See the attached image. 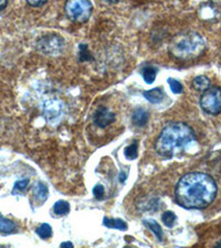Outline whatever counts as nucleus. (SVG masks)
<instances>
[{
  "instance_id": "8",
  "label": "nucleus",
  "mask_w": 221,
  "mask_h": 248,
  "mask_svg": "<svg viewBox=\"0 0 221 248\" xmlns=\"http://www.w3.org/2000/svg\"><path fill=\"white\" fill-rule=\"evenodd\" d=\"M115 121V115L106 107H101L95 111L94 124L100 128H106Z\"/></svg>"
},
{
  "instance_id": "26",
  "label": "nucleus",
  "mask_w": 221,
  "mask_h": 248,
  "mask_svg": "<svg viewBox=\"0 0 221 248\" xmlns=\"http://www.w3.org/2000/svg\"><path fill=\"white\" fill-rule=\"evenodd\" d=\"M8 5V0H0V11H2Z\"/></svg>"
},
{
  "instance_id": "21",
  "label": "nucleus",
  "mask_w": 221,
  "mask_h": 248,
  "mask_svg": "<svg viewBox=\"0 0 221 248\" xmlns=\"http://www.w3.org/2000/svg\"><path fill=\"white\" fill-rule=\"evenodd\" d=\"M168 84H170V89H171L172 93H174V94L183 93L184 86L179 81H177V79H175V78H168Z\"/></svg>"
},
{
  "instance_id": "11",
  "label": "nucleus",
  "mask_w": 221,
  "mask_h": 248,
  "mask_svg": "<svg viewBox=\"0 0 221 248\" xmlns=\"http://www.w3.org/2000/svg\"><path fill=\"white\" fill-rule=\"evenodd\" d=\"M143 224L145 225L148 230H150L153 234L156 236V238L158 239L159 242H163V238H164V232L162 230V227H160L159 224L155 221V219L153 218H147V219H144Z\"/></svg>"
},
{
  "instance_id": "27",
  "label": "nucleus",
  "mask_w": 221,
  "mask_h": 248,
  "mask_svg": "<svg viewBox=\"0 0 221 248\" xmlns=\"http://www.w3.org/2000/svg\"><path fill=\"white\" fill-rule=\"evenodd\" d=\"M66 246H68V247H73V244L70 243V242H64V243L61 244V247H66Z\"/></svg>"
},
{
  "instance_id": "18",
  "label": "nucleus",
  "mask_w": 221,
  "mask_h": 248,
  "mask_svg": "<svg viewBox=\"0 0 221 248\" xmlns=\"http://www.w3.org/2000/svg\"><path fill=\"white\" fill-rule=\"evenodd\" d=\"M124 155H125V157L127 159H130V160H134V159L137 158V155H138L137 143L133 142L132 145L126 147L125 150H124Z\"/></svg>"
},
{
  "instance_id": "10",
  "label": "nucleus",
  "mask_w": 221,
  "mask_h": 248,
  "mask_svg": "<svg viewBox=\"0 0 221 248\" xmlns=\"http://www.w3.org/2000/svg\"><path fill=\"white\" fill-rule=\"evenodd\" d=\"M144 97H145L148 102H151L152 104H159L163 102V99L165 98V92L163 91L162 87H155V89L150 90V91H145L143 93Z\"/></svg>"
},
{
  "instance_id": "28",
  "label": "nucleus",
  "mask_w": 221,
  "mask_h": 248,
  "mask_svg": "<svg viewBox=\"0 0 221 248\" xmlns=\"http://www.w3.org/2000/svg\"><path fill=\"white\" fill-rule=\"evenodd\" d=\"M125 180H126V174L123 172L122 174H119V181L120 182H124V181H125Z\"/></svg>"
},
{
  "instance_id": "7",
  "label": "nucleus",
  "mask_w": 221,
  "mask_h": 248,
  "mask_svg": "<svg viewBox=\"0 0 221 248\" xmlns=\"http://www.w3.org/2000/svg\"><path fill=\"white\" fill-rule=\"evenodd\" d=\"M63 110L62 103L58 99H51L44 103L43 105V113L44 117L49 122H55L61 116Z\"/></svg>"
},
{
  "instance_id": "29",
  "label": "nucleus",
  "mask_w": 221,
  "mask_h": 248,
  "mask_svg": "<svg viewBox=\"0 0 221 248\" xmlns=\"http://www.w3.org/2000/svg\"><path fill=\"white\" fill-rule=\"evenodd\" d=\"M107 1H108V2H118L119 0H107Z\"/></svg>"
},
{
  "instance_id": "1",
  "label": "nucleus",
  "mask_w": 221,
  "mask_h": 248,
  "mask_svg": "<svg viewBox=\"0 0 221 248\" xmlns=\"http://www.w3.org/2000/svg\"><path fill=\"white\" fill-rule=\"evenodd\" d=\"M217 185L212 177L203 172H190L179 180L175 189V201L184 209L202 210L214 202Z\"/></svg>"
},
{
  "instance_id": "25",
  "label": "nucleus",
  "mask_w": 221,
  "mask_h": 248,
  "mask_svg": "<svg viewBox=\"0 0 221 248\" xmlns=\"http://www.w3.org/2000/svg\"><path fill=\"white\" fill-rule=\"evenodd\" d=\"M28 2V5H30L32 7H40L43 6L44 3L48 2V0H26Z\"/></svg>"
},
{
  "instance_id": "12",
  "label": "nucleus",
  "mask_w": 221,
  "mask_h": 248,
  "mask_svg": "<svg viewBox=\"0 0 221 248\" xmlns=\"http://www.w3.org/2000/svg\"><path fill=\"white\" fill-rule=\"evenodd\" d=\"M132 122L135 126H145L148 122V113L144 108H136L132 115Z\"/></svg>"
},
{
  "instance_id": "20",
  "label": "nucleus",
  "mask_w": 221,
  "mask_h": 248,
  "mask_svg": "<svg viewBox=\"0 0 221 248\" xmlns=\"http://www.w3.org/2000/svg\"><path fill=\"white\" fill-rule=\"evenodd\" d=\"M162 219H163V223H164L165 225H166L167 227H172V226L175 225L177 217H176V214L174 213V212L167 211V212H165V213L163 214Z\"/></svg>"
},
{
  "instance_id": "23",
  "label": "nucleus",
  "mask_w": 221,
  "mask_h": 248,
  "mask_svg": "<svg viewBox=\"0 0 221 248\" xmlns=\"http://www.w3.org/2000/svg\"><path fill=\"white\" fill-rule=\"evenodd\" d=\"M91 59L92 57L87 51V46H80V60H81V61H87V60Z\"/></svg>"
},
{
  "instance_id": "6",
  "label": "nucleus",
  "mask_w": 221,
  "mask_h": 248,
  "mask_svg": "<svg viewBox=\"0 0 221 248\" xmlns=\"http://www.w3.org/2000/svg\"><path fill=\"white\" fill-rule=\"evenodd\" d=\"M35 46L42 54L57 55L64 49V40L58 34H47L38 39Z\"/></svg>"
},
{
  "instance_id": "16",
  "label": "nucleus",
  "mask_w": 221,
  "mask_h": 248,
  "mask_svg": "<svg viewBox=\"0 0 221 248\" xmlns=\"http://www.w3.org/2000/svg\"><path fill=\"white\" fill-rule=\"evenodd\" d=\"M16 230V224L0 215V233H11Z\"/></svg>"
},
{
  "instance_id": "19",
  "label": "nucleus",
  "mask_w": 221,
  "mask_h": 248,
  "mask_svg": "<svg viewBox=\"0 0 221 248\" xmlns=\"http://www.w3.org/2000/svg\"><path fill=\"white\" fill-rule=\"evenodd\" d=\"M37 234L43 239H47L52 236V227L49 224H41L37 229Z\"/></svg>"
},
{
  "instance_id": "4",
  "label": "nucleus",
  "mask_w": 221,
  "mask_h": 248,
  "mask_svg": "<svg viewBox=\"0 0 221 248\" xmlns=\"http://www.w3.org/2000/svg\"><path fill=\"white\" fill-rule=\"evenodd\" d=\"M64 10L71 21L84 23L91 18L93 5L90 0H67Z\"/></svg>"
},
{
  "instance_id": "3",
  "label": "nucleus",
  "mask_w": 221,
  "mask_h": 248,
  "mask_svg": "<svg viewBox=\"0 0 221 248\" xmlns=\"http://www.w3.org/2000/svg\"><path fill=\"white\" fill-rule=\"evenodd\" d=\"M206 49V41L199 33L194 31L183 32L171 40L170 52L178 60H192L200 57Z\"/></svg>"
},
{
  "instance_id": "5",
  "label": "nucleus",
  "mask_w": 221,
  "mask_h": 248,
  "mask_svg": "<svg viewBox=\"0 0 221 248\" xmlns=\"http://www.w3.org/2000/svg\"><path fill=\"white\" fill-rule=\"evenodd\" d=\"M200 106L204 113L218 115L221 113V87H209L203 92L200 97Z\"/></svg>"
},
{
  "instance_id": "17",
  "label": "nucleus",
  "mask_w": 221,
  "mask_h": 248,
  "mask_svg": "<svg viewBox=\"0 0 221 248\" xmlns=\"http://www.w3.org/2000/svg\"><path fill=\"white\" fill-rule=\"evenodd\" d=\"M53 211L57 215H66L70 212V204L66 201L60 200V201L55 202V204L53 205Z\"/></svg>"
},
{
  "instance_id": "9",
  "label": "nucleus",
  "mask_w": 221,
  "mask_h": 248,
  "mask_svg": "<svg viewBox=\"0 0 221 248\" xmlns=\"http://www.w3.org/2000/svg\"><path fill=\"white\" fill-rule=\"evenodd\" d=\"M32 194H34V199L37 200L39 203H43L47 201L48 197H49V190L48 186L42 182H37L32 186Z\"/></svg>"
},
{
  "instance_id": "13",
  "label": "nucleus",
  "mask_w": 221,
  "mask_h": 248,
  "mask_svg": "<svg viewBox=\"0 0 221 248\" xmlns=\"http://www.w3.org/2000/svg\"><path fill=\"white\" fill-rule=\"evenodd\" d=\"M103 224H104V226L108 227V229H115V230H119V231L127 230V224L124 222L123 219H119V218L104 217Z\"/></svg>"
},
{
  "instance_id": "30",
  "label": "nucleus",
  "mask_w": 221,
  "mask_h": 248,
  "mask_svg": "<svg viewBox=\"0 0 221 248\" xmlns=\"http://www.w3.org/2000/svg\"><path fill=\"white\" fill-rule=\"evenodd\" d=\"M216 246H217V247H221V241L217 243V245H216Z\"/></svg>"
},
{
  "instance_id": "24",
  "label": "nucleus",
  "mask_w": 221,
  "mask_h": 248,
  "mask_svg": "<svg viewBox=\"0 0 221 248\" xmlns=\"http://www.w3.org/2000/svg\"><path fill=\"white\" fill-rule=\"evenodd\" d=\"M104 193H105V190H104V186L101 185H96L93 189V194L95 199L102 200L104 198Z\"/></svg>"
},
{
  "instance_id": "14",
  "label": "nucleus",
  "mask_w": 221,
  "mask_h": 248,
  "mask_svg": "<svg viewBox=\"0 0 221 248\" xmlns=\"http://www.w3.org/2000/svg\"><path fill=\"white\" fill-rule=\"evenodd\" d=\"M192 87L196 91L199 92H204L210 87V81L207 77H204V75H200V77H197L192 81Z\"/></svg>"
},
{
  "instance_id": "2",
  "label": "nucleus",
  "mask_w": 221,
  "mask_h": 248,
  "mask_svg": "<svg viewBox=\"0 0 221 248\" xmlns=\"http://www.w3.org/2000/svg\"><path fill=\"white\" fill-rule=\"evenodd\" d=\"M196 140L194 130L185 123H170L163 128L155 143V150L159 155L171 158Z\"/></svg>"
},
{
  "instance_id": "22",
  "label": "nucleus",
  "mask_w": 221,
  "mask_h": 248,
  "mask_svg": "<svg viewBox=\"0 0 221 248\" xmlns=\"http://www.w3.org/2000/svg\"><path fill=\"white\" fill-rule=\"evenodd\" d=\"M28 185H29V180L25 179V180H19L15 183V186H14V191H19V192H22L27 189Z\"/></svg>"
},
{
  "instance_id": "15",
  "label": "nucleus",
  "mask_w": 221,
  "mask_h": 248,
  "mask_svg": "<svg viewBox=\"0 0 221 248\" xmlns=\"http://www.w3.org/2000/svg\"><path fill=\"white\" fill-rule=\"evenodd\" d=\"M142 75H143L144 81H145L147 84L154 83L156 77H157V69L153 65H146L142 70Z\"/></svg>"
}]
</instances>
